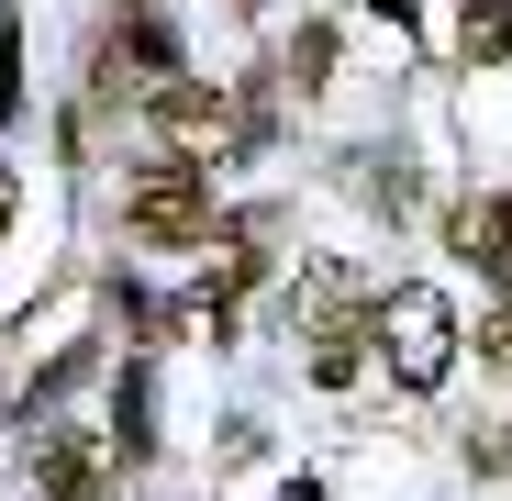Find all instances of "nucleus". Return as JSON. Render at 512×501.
I'll use <instances>...</instances> for the list:
<instances>
[{
    "mask_svg": "<svg viewBox=\"0 0 512 501\" xmlns=\"http://www.w3.org/2000/svg\"><path fill=\"white\" fill-rule=\"evenodd\" d=\"M479 357H490V368L512 379V312H490V334H479Z\"/></svg>",
    "mask_w": 512,
    "mask_h": 501,
    "instance_id": "6",
    "label": "nucleus"
},
{
    "mask_svg": "<svg viewBox=\"0 0 512 501\" xmlns=\"http://www.w3.org/2000/svg\"><path fill=\"white\" fill-rule=\"evenodd\" d=\"M379 346H390L401 390H435V379L457 368V312H446V290H423V279H401V290L379 301Z\"/></svg>",
    "mask_w": 512,
    "mask_h": 501,
    "instance_id": "1",
    "label": "nucleus"
},
{
    "mask_svg": "<svg viewBox=\"0 0 512 501\" xmlns=\"http://www.w3.org/2000/svg\"><path fill=\"white\" fill-rule=\"evenodd\" d=\"M457 257H479L490 279H512V201H468L457 212Z\"/></svg>",
    "mask_w": 512,
    "mask_h": 501,
    "instance_id": "4",
    "label": "nucleus"
},
{
    "mask_svg": "<svg viewBox=\"0 0 512 501\" xmlns=\"http://www.w3.org/2000/svg\"><path fill=\"white\" fill-rule=\"evenodd\" d=\"M457 45H468V56H512V12H501V0H490V12L468 0V23H457Z\"/></svg>",
    "mask_w": 512,
    "mask_h": 501,
    "instance_id": "5",
    "label": "nucleus"
},
{
    "mask_svg": "<svg viewBox=\"0 0 512 501\" xmlns=\"http://www.w3.org/2000/svg\"><path fill=\"white\" fill-rule=\"evenodd\" d=\"M290 501H323V490H290Z\"/></svg>",
    "mask_w": 512,
    "mask_h": 501,
    "instance_id": "8",
    "label": "nucleus"
},
{
    "mask_svg": "<svg viewBox=\"0 0 512 501\" xmlns=\"http://www.w3.org/2000/svg\"><path fill=\"white\" fill-rule=\"evenodd\" d=\"M123 223H134L145 245H201V234H212V179H201V167H156Z\"/></svg>",
    "mask_w": 512,
    "mask_h": 501,
    "instance_id": "2",
    "label": "nucleus"
},
{
    "mask_svg": "<svg viewBox=\"0 0 512 501\" xmlns=\"http://www.w3.org/2000/svg\"><path fill=\"white\" fill-rule=\"evenodd\" d=\"M34 490L45 501H90L101 490V435H45L34 446Z\"/></svg>",
    "mask_w": 512,
    "mask_h": 501,
    "instance_id": "3",
    "label": "nucleus"
},
{
    "mask_svg": "<svg viewBox=\"0 0 512 501\" xmlns=\"http://www.w3.org/2000/svg\"><path fill=\"white\" fill-rule=\"evenodd\" d=\"M12 201H23V190H12V167H0V223H12Z\"/></svg>",
    "mask_w": 512,
    "mask_h": 501,
    "instance_id": "7",
    "label": "nucleus"
}]
</instances>
